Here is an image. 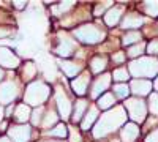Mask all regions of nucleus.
Masks as SVG:
<instances>
[{"label": "nucleus", "instance_id": "obj_11", "mask_svg": "<svg viewBox=\"0 0 158 142\" xmlns=\"http://www.w3.org/2000/svg\"><path fill=\"white\" fill-rule=\"evenodd\" d=\"M21 65V59L13 52L8 46H0V68H18Z\"/></svg>", "mask_w": 158, "mask_h": 142}, {"label": "nucleus", "instance_id": "obj_45", "mask_svg": "<svg viewBox=\"0 0 158 142\" xmlns=\"http://www.w3.org/2000/svg\"><path fill=\"white\" fill-rule=\"evenodd\" d=\"M3 117H5V114H3V109H2V106H0V123L3 122Z\"/></svg>", "mask_w": 158, "mask_h": 142}, {"label": "nucleus", "instance_id": "obj_24", "mask_svg": "<svg viewBox=\"0 0 158 142\" xmlns=\"http://www.w3.org/2000/svg\"><path fill=\"white\" fill-rule=\"evenodd\" d=\"M108 67V59L104 55H97L90 60V71L94 74H101V71H104Z\"/></svg>", "mask_w": 158, "mask_h": 142}, {"label": "nucleus", "instance_id": "obj_10", "mask_svg": "<svg viewBox=\"0 0 158 142\" xmlns=\"http://www.w3.org/2000/svg\"><path fill=\"white\" fill-rule=\"evenodd\" d=\"M111 81H112V77H111L109 73H103L98 77H95L94 84H92V87H90V98L98 99L103 93H106L109 85H111Z\"/></svg>", "mask_w": 158, "mask_h": 142}, {"label": "nucleus", "instance_id": "obj_1", "mask_svg": "<svg viewBox=\"0 0 158 142\" xmlns=\"http://www.w3.org/2000/svg\"><path fill=\"white\" fill-rule=\"evenodd\" d=\"M127 111L123 106H114L112 109L101 114L97 123L92 128V134L95 139H103L112 133H115L118 128H122L127 123Z\"/></svg>", "mask_w": 158, "mask_h": 142}, {"label": "nucleus", "instance_id": "obj_22", "mask_svg": "<svg viewBox=\"0 0 158 142\" xmlns=\"http://www.w3.org/2000/svg\"><path fill=\"white\" fill-rule=\"evenodd\" d=\"M114 106H115V96H114V93L106 92V93H103V95L97 99V108L101 109V111H109V109H112Z\"/></svg>", "mask_w": 158, "mask_h": 142}, {"label": "nucleus", "instance_id": "obj_43", "mask_svg": "<svg viewBox=\"0 0 158 142\" xmlns=\"http://www.w3.org/2000/svg\"><path fill=\"white\" fill-rule=\"evenodd\" d=\"M3 79H5V71L3 68H0V82H3Z\"/></svg>", "mask_w": 158, "mask_h": 142}, {"label": "nucleus", "instance_id": "obj_40", "mask_svg": "<svg viewBox=\"0 0 158 142\" xmlns=\"http://www.w3.org/2000/svg\"><path fill=\"white\" fill-rule=\"evenodd\" d=\"M15 112V104H10L8 108H6V111H3V114H5V117H11V114Z\"/></svg>", "mask_w": 158, "mask_h": 142}, {"label": "nucleus", "instance_id": "obj_38", "mask_svg": "<svg viewBox=\"0 0 158 142\" xmlns=\"http://www.w3.org/2000/svg\"><path fill=\"white\" fill-rule=\"evenodd\" d=\"M146 142H158V128L152 130V131L146 136Z\"/></svg>", "mask_w": 158, "mask_h": 142}, {"label": "nucleus", "instance_id": "obj_31", "mask_svg": "<svg viewBox=\"0 0 158 142\" xmlns=\"http://www.w3.org/2000/svg\"><path fill=\"white\" fill-rule=\"evenodd\" d=\"M142 11L152 18H158V2H144L141 5Z\"/></svg>", "mask_w": 158, "mask_h": 142}, {"label": "nucleus", "instance_id": "obj_3", "mask_svg": "<svg viewBox=\"0 0 158 142\" xmlns=\"http://www.w3.org/2000/svg\"><path fill=\"white\" fill-rule=\"evenodd\" d=\"M73 38L82 44H98L106 40V30L97 24H82L73 30Z\"/></svg>", "mask_w": 158, "mask_h": 142}, {"label": "nucleus", "instance_id": "obj_17", "mask_svg": "<svg viewBox=\"0 0 158 142\" xmlns=\"http://www.w3.org/2000/svg\"><path fill=\"white\" fill-rule=\"evenodd\" d=\"M144 22H146V19H144L141 14H138V13H128V14H125V16L122 18L120 27H122V29H128V30L131 32V30L139 29Z\"/></svg>", "mask_w": 158, "mask_h": 142}, {"label": "nucleus", "instance_id": "obj_21", "mask_svg": "<svg viewBox=\"0 0 158 142\" xmlns=\"http://www.w3.org/2000/svg\"><path fill=\"white\" fill-rule=\"evenodd\" d=\"M44 134L46 136H49V137H57V139H67L68 137V126L65 125L63 122H60V123H57L56 126H52L51 130H48V131H44Z\"/></svg>", "mask_w": 158, "mask_h": 142}, {"label": "nucleus", "instance_id": "obj_30", "mask_svg": "<svg viewBox=\"0 0 158 142\" xmlns=\"http://www.w3.org/2000/svg\"><path fill=\"white\" fill-rule=\"evenodd\" d=\"M112 90H114V96L115 98H120V99H127L128 95L131 93L128 84H115Z\"/></svg>", "mask_w": 158, "mask_h": 142}, {"label": "nucleus", "instance_id": "obj_41", "mask_svg": "<svg viewBox=\"0 0 158 142\" xmlns=\"http://www.w3.org/2000/svg\"><path fill=\"white\" fill-rule=\"evenodd\" d=\"M13 6L18 8V10H22V8L27 6V3H25V2H13Z\"/></svg>", "mask_w": 158, "mask_h": 142}, {"label": "nucleus", "instance_id": "obj_28", "mask_svg": "<svg viewBox=\"0 0 158 142\" xmlns=\"http://www.w3.org/2000/svg\"><path fill=\"white\" fill-rule=\"evenodd\" d=\"M146 47H147V44L144 43V41L136 43V44H133V46H130L127 55H128V57H131L133 60H135V59H139V57H142V54H144V52H146Z\"/></svg>", "mask_w": 158, "mask_h": 142}, {"label": "nucleus", "instance_id": "obj_8", "mask_svg": "<svg viewBox=\"0 0 158 142\" xmlns=\"http://www.w3.org/2000/svg\"><path fill=\"white\" fill-rule=\"evenodd\" d=\"M21 93L19 84L15 81H3L0 82V106H10L13 104Z\"/></svg>", "mask_w": 158, "mask_h": 142}, {"label": "nucleus", "instance_id": "obj_37", "mask_svg": "<svg viewBox=\"0 0 158 142\" xmlns=\"http://www.w3.org/2000/svg\"><path fill=\"white\" fill-rule=\"evenodd\" d=\"M147 52L150 54V57L152 55H158V38L156 40H152L150 43H147Z\"/></svg>", "mask_w": 158, "mask_h": 142}, {"label": "nucleus", "instance_id": "obj_4", "mask_svg": "<svg viewBox=\"0 0 158 142\" xmlns=\"http://www.w3.org/2000/svg\"><path fill=\"white\" fill-rule=\"evenodd\" d=\"M49 96H51V87L43 81H33L27 85V88H25L24 103L30 108L32 106L40 108L48 101Z\"/></svg>", "mask_w": 158, "mask_h": 142}, {"label": "nucleus", "instance_id": "obj_16", "mask_svg": "<svg viewBox=\"0 0 158 142\" xmlns=\"http://www.w3.org/2000/svg\"><path fill=\"white\" fill-rule=\"evenodd\" d=\"M141 134V130H139V125L130 122V123H125L122 128H120V140L122 142H135Z\"/></svg>", "mask_w": 158, "mask_h": 142}, {"label": "nucleus", "instance_id": "obj_23", "mask_svg": "<svg viewBox=\"0 0 158 142\" xmlns=\"http://www.w3.org/2000/svg\"><path fill=\"white\" fill-rule=\"evenodd\" d=\"M59 123V114L54 111V109H48L44 112V117H43V122H41V128L44 131L51 130L52 126H56Z\"/></svg>", "mask_w": 158, "mask_h": 142}, {"label": "nucleus", "instance_id": "obj_6", "mask_svg": "<svg viewBox=\"0 0 158 142\" xmlns=\"http://www.w3.org/2000/svg\"><path fill=\"white\" fill-rule=\"evenodd\" d=\"M56 104H57V114H59V117L63 119V122L71 119V111H73L71 99L68 98L65 88L60 85L56 87Z\"/></svg>", "mask_w": 158, "mask_h": 142}, {"label": "nucleus", "instance_id": "obj_19", "mask_svg": "<svg viewBox=\"0 0 158 142\" xmlns=\"http://www.w3.org/2000/svg\"><path fill=\"white\" fill-rule=\"evenodd\" d=\"M87 109H89V101L85 98L76 99L74 104H73V111H71V122L73 123H81V120L85 115Z\"/></svg>", "mask_w": 158, "mask_h": 142}, {"label": "nucleus", "instance_id": "obj_5", "mask_svg": "<svg viewBox=\"0 0 158 142\" xmlns=\"http://www.w3.org/2000/svg\"><path fill=\"white\" fill-rule=\"evenodd\" d=\"M123 108L133 123L139 125L147 120V104L142 101V98H136V96L127 98L123 103Z\"/></svg>", "mask_w": 158, "mask_h": 142}, {"label": "nucleus", "instance_id": "obj_2", "mask_svg": "<svg viewBox=\"0 0 158 142\" xmlns=\"http://www.w3.org/2000/svg\"><path fill=\"white\" fill-rule=\"evenodd\" d=\"M128 73L136 79H149L158 76V60L155 57H139L130 62Z\"/></svg>", "mask_w": 158, "mask_h": 142}, {"label": "nucleus", "instance_id": "obj_33", "mask_svg": "<svg viewBox=\"0 0 158 142\" xmlns=\"http://www.w3.org/2000/svg\"><path fill=\"white\" fill-rule=\"evenodd\" d=\"M73 6H74V2H62V3H59V5L54 8V11L59 13L57 16H60V14H65L67 11H70Z\"/></svg>", "mask_w": 158, "mask_h": 142}, {"label": "nucleus", "instance_id": "obj_39", "mask_svg": "<svg viewBox=\"0 0 158 142\" xmlns=\"http://www.w3.org/2000/svg\"><path fill=\"white\" fill-rule=\"evenodd\" d=\"M10 35H13V30H11V29L0 27V40H3V38H8Z\"/></svg>", "mask_w": 158, "mask_h": 142}, {"label": "nucleus", "instance_id": "obj_42", "mask_svg": "<svg viewBox=\"0 0 158 142\" xmlns=\"http://www.w3.org/2000/svg\"><path fill=\"white\" fill-rule=\"evenodd\" d=\"M152 85H153V88H155V93H158V76H156V79H155V82H153Z\"/></svg>", "mask_w": 158, "mask_h": 142}, {"label": "nucleus", "instance_id": "obj_25", "mask_svg": "<svg viewBox=\"0 0 158 142\" xmlns=\"http://www.w3.org/2000/svg\"><path fill=\"white\" fill-rule=\"evenodd\" d=\"M142 41V33L138 32V30H131V32H127L122 38V44L123 46H133L136 43H141Z\"/></svg>", "mask_w": 158, "mask_h": 142}, {"label": "nucleus", "instance_id": "obj_9", "mask_svg": "<svg viewBox=\"0 0 158 142\" xmlns=\"http://www.w3.org/2000/svg\"><path fill=\"white\" fill-rule=\"evenodd\" d=\"M8 137L11 142H30L32 126L30 125H11L8 126Z\"/></svg>", "mask_w": 158, "mask_h": 142}, {"label": "nucleus", "instance_id": "obj_34", "mask_svg": "<svg viewBox=\"0 0 158 142\" xmlns=\"http://www.w3.org/2000/svg\"><path fill=\"white\" fill-rule=\"evenodd\" d=\"M68 137H70V142H82L81 133L74 126H68Z\"/></svg>", "mask_w": 158, "mask_h": 142}, {"label": "nucleus", "instance_id": "obj_27", "mask_svg": "<svg viewBox=\"0 0 158 142\" xmlns=\"http://www.w3.org/2000/svg\"><path fill=\"white\" fill-rule=\"evenodd\" d=\"M111 77L114 81H117V84H127V81L130 79V73L125 67H118L112 71Z\"/></svg>", "mask_w": 158, "mask_h": 142}, {"label": "nucleus", "instance_id": "obj_15", "mask_svg": "<svg viewBox=\"0 0 158 142\" xmlns=\"http://www.w3.org/2000/svg\"><path fill=\"white\" fill-rule=\"evenodd\" d=\"M59 67L63 71V74L70 77V79H74L76 76H79V73L82 71V65L79 62H73V60H59Z\"/></svg>", "mask_w": 158, "mask_h": 142}, {"label": "nucleus", "instance_id": "obj_29", "mask_svg": "<svg viewBox=\"0 0 158 142\" xmlns=\"http://www.w3.org/2000/svg\"><path fill=\"white\" fill-rule=\"evenodd\" d=\"M44 112L46 109L43 106H40V108H35L32 111V115H30V122L33 126H41V122H43V117H44Z\"/></svg>", "mask_w": 158, "mask_h": 142}, {"label": "nucleus", "instance_id": "obj_32", "mask_svg": "<svg viewBox=\"0 0 158 142\" xmlns=\"http://www.w3.org/2000/svg\"><path fill=\"white\" fill-rule=\"evenodd\" d=\"M147 109L152 112V115L158 117V93H150L149 95V104Z\"/></svg>", "mask_w": 158, "mask_h": 142}, {"label": "nucleus", "instance_id": "obj_12", "mask_svg": "<svg viewBox=\"0 0 158 142\" xmlns=\"http://www.w3.org/2000/svg\"><path fill=\"white\" fill-rule=\"evenodd\" d=\"M90 79H92V77H90L89 71H84V73H81L79 76H76L74 79H71V88H73L74 95L82 98L87 93V90H89Z\"/></svg>", "mask_w": 158, "mask_h": 142}, {"label": "nucleus", "instance_id": "obj_35", "mask_svg": "<svg viewBox=\"0 0 158 142\" xmlns=\"http://www.w3.org/2000/svg\"><path fill=\"white\" fill-rule=\"evenodd\" d=\"M111 6H112V3H111V2L98 3V5L95 6V10H94V14H95V16H101V14H104V13H106Z\"/></svg>", "mask_w": 158, "mask_h": 142}, {"label": "nucleus", "instance_id": "obj_26", "mask_svg": "<svg viewBox=\"0 0 158 142\" xmlns=\"http://www.w3.org/2000/svg\"><path fill=\"white\" fill-rule=\"evenodd\" d=\"M22 81H25V82H29V81H32L33 77L36 76V73H38V68H36V65L33 62H27L25 65L22 67Z\"/></svg>", "mask_w": 158, "mask_h": 142}, {"label": "nucleus", "instance_id": "obj_7", "mask_svg": "<svg viewBox=\"0 0 158 142\" xmlns=\"http://www.w3.org/2000/svg\"><path fill=\"white\" fill-rule=\"evenodd\" d=\"M77 49V43L76 40H73V36H70L68 33H60L59 35V44L54 49V52L62 57L63 60H68L73 54H76Z\"/></svg>", "mask_w": 158, "mask_h": 142}, {"label": "nucleus", "instance_id": "obj_44", "mask_svg": "<svg viewBox=\"0 0 158 142\" xmlns=\"http://www.w3.org/2000/svg\"><path fill=\"white\" fill-rule=\"evenodd\" d=\"M0 142H11L8 136H0Z\"/></svg>", "mask_w": 158, "mask_h": 142}, {"label": "nucleus", "instance_id": "obj_36", "mask_svg": "<svg viewBox=\"0 0 158 142\" xmlns=\"http://www.w3.org/2000/svg\"><path fill=\"white\" fill-rule=\"evenodd\" d=\"M125 60H127V54L122 52V51H115V52L112 54V62L115 63V65H122Z\"/></svg>", "mask_w": 158, "mask_h": 142}, {"label": "nucleus", "instance_id": "obj_18", "mask_svg": "<svg viewBox=\"0 0 158 142\" xmlns=\"http://www.w3.org/2000/svg\"><path fill=\"white\" fill-rule=\"evenodd\" d=\"M98 111H100V109H98L97 106H89L85 115H84L82 120H81V130H82V131H89V130H92V128H94V125L97 123V120H98V117H100V112H98Z\"/></svg>", "mask_w": 158, "mask_h": 142}, {"label": "nucleus", "instance_id": "obj_46", "mask_svg": "<svg viewBox=\"0 0 158 142\" xmlns=\"http://www.w3.org/2000/svg\"><path fill=\"white\" fill-rule=\"evenodd\" d=\"M40 142H65V140H40Z\"/></svg>", "mask_w": 158, "mask_h": 142}, {"label": "nucleus", "instance_id": "obj_13", "mask_svg": "<svg viewBox=\"0 0 158 142\" xmlns=\"http://www.w3.org/2000/svg\"><path fill=\"white\" fill-rule=\"evenodd\" d=\"M152 82L149 79H133L130 84V92L133 93L136 98L147 96L152 92Z\"/></svg>", "mask_w": 158, "mask_h": 142}, {"label": "nucleus", "instance_id": "obj_14", "mask_svg": "<svg viewBox=\"0 0 158 142\" xmlns=\"http://www.w3.org/2000/svg\"><path fill=\"white\" fill-rule=\"evenodd\" d=\"M123 11H125L123 5H112L106 13H104V22H106V25L115 27V25L120 22V19L123 18Z\"/></svg>", "mask_w": 158, "mask_h": 142}, {"label": "nucleus", "instance_id": "obj_20", "mask_svg": "<svg viewBox=\"0 0 158 142\" xmlns=\"http://www.w3.org/2000/svg\"><path fill=\"white\" fill-rule=\"evenodd\" d=\"M30 115H32V109L30 106H27L25 103H19L18 106H15V112H13V117L19 125H25L30 120Z\"/></svg>", "mask_w": 158, "mask_h": 142}]
</instances>
